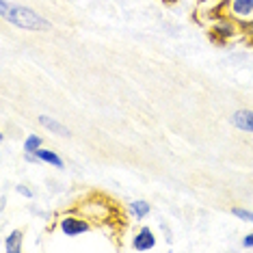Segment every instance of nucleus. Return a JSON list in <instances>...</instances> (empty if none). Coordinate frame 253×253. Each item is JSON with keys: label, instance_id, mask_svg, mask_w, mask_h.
<instances>
[{"label": "nucleus", "instance_id": "nucleus-1", "mask_svg": "<svg viewBox=\"0 0 253 253\" xmlns=\"http://www.w3.org/2000/svg\"><path fill=\"white\" fill-rule=\"evenodd\" d=\"M76 212L80 216H84L89 223L102 225V223H115V218L119 214V208L115 206L113 199H108L106 195H89L87 199H83L76 206Z\"/></svg>", "mask_w": 253, "mask_h": 253}, {"label": "nucleus", "instance_id": "nucleus-2", "mask_svg": "<svg viewBox=\"0 0 253 253\" xmlns=\"http://www.w3.org/2000/svg\"><path fill=\"white\" fill-rule=\"evenodd\" d=\"M4 20H9L11 24L22 28V31H33V33H43V31H50V28H52L50 20H45L43 15L37 13V11L22 7V4H13Z\"/></svg>", "mask_w": 253, "mask_h": 253}, {"label": "nucleus", "instance_id": "nucleus-3", "mask_svg": "<svg viewBox=\"0 0 253 253\" xmlns=\"http://www.w3.org/2000/svg\"><path fill=\"white\" fill-rule=\"evenodd\" d=\"M61 232L67 236H80V234H87L91 232V223L84 216H80L78 212L76 214H67L61 218Z\"/></svg>", "mask_w": 253, "mask_h": 253}, {"label": "nucleus", "instance_id": "nucleus-4", "mask_svg": "<svg viewBox=\"0 0 253 253\" xmlns=\"http://www.w3.org/2000/svg\"><path fill=\"white\" fill-rule=\"evenodd\" d=\"M154 245H156V236H154V232L149 227H141L139 234L132 240V247L136 251H149V249H154Z\"/></svg>", "mask_w": 253, "mask_h": 253}, {"label": "nucleus", "instance_id": "nucleus-5", "mask_svg": "<svg viewBox=\"0 0 253 253\" xmlns=\"http://www.w3.org/2000/svg\"><path fill=\"white\" fill-rule=\"evenodd\" d=\"M232 126L243 132H249L253 134V111H247V108H240L232 115Z\"/></svg>", "mask_w": 253, "mask_h": 253}, {"label": "nucleus", "instance_id": "nucleus-6", "mask_svg": "<svg viewBox=\"0 0 253 253\" xmlns=\"http://www.w3.org/2000/svg\"><path fill=\"white\" fill-rule=\"evenodd\" d=\"M229 11L236 20H247L253 13V0H232Z\"/></svg>", "mask_w": 253, "mask_h": 253}, {"label": "nucleus", "instance_id": "nucleus-7", "mask_svg": "<svg viewBox=\"0 0 253 253\" xmlns=\"http://www.w3.org/2000/svg\"><path fill=\"white\" fill-rule=\"evenodd\" d=\"M39 124H42L45 130L52 132V134H56V136H70L72 134L67 126H63L61 122H56L54 117H48V115H39Z\"/></svg>", "mask_w": 253, "mask_h": 253}, {"label": "nucleus", "instance_id": "nucleus-8", "mask_svg": "<svg viewBox=\"0 0 253 253\" xmlns=\"http://www.w3.org/2000/svg\"><path fill=\"white\" fill-rule=\"evenodd\" d=\"M33 154H35V156L42 160V163L52 165V167H56V169H63V158H61L56 152H52V149H43V147H39L37 152H33Z\"/></svg>", "mask_w": 253, "mask_h": 253}, {"label": "nucleus", "instance_id": "nucleus-9", "mask_svg": "<svg viewBox=\"0 0 253 253\" xmlns=\"http://www.w3.org/2000/svg\"><path fill=\"white\" fill-rule=\"evenodd\" d=\"M4 251L7 253H20L22 251V232L13 229L7 238H4Z\"/></svg>", "mask_w": 253, "mask_h": 253}, {"label": "nucleus", "instance_id": "nucleus-10", "mask_svg": "<svg viewBox=\"0 0 253 253\" xmlns=\"http://www.w3.org/2000/svg\"><path fill=\"white\" fill-rule=\"evenodd\" d=\"M130 210H132V214H134L136 218H145L149 214V204L147 201H143V199H136V201H132L130 204Z\"/></svg>", "mask_w": 253, "mask_h": 253}, {"label": "nucleus", "instance_id": "nucleus-11", "mask_svg": "<svg viewBox=\"0 0 253 253\" xmlns=\"http://www.w3.org/2000/svg\"><path fill=\"white\" fill-rule=\"evenodd\" d=\"M39 147H42V139H39L37 134H28L26 141H24V152L26 154H33V152H37Z\"/></svg>", "mask_w": 253, "mask_h": 253}, {"label": "nucleus", "instance_id": "nucleus-12", "mask_svg": "<svg viewBox=\"0 0 253 253\" xmlns=\"http://www.w3.org/2000/svg\"><path fill=\"white\" fill-rule=\"evenodd\" d=\"M232 214L245 223H253V212L247 210V208H238V206H236V208H232Z\"/></svg>", "mask_w": 253, "mask_h": 253}, {"label": "nucleus", "instance_id": "nucleus-13", "mask_svg": "<svg viewBox=\"0 0 253 253\" xmlns=\"http://www.w3.org/2000/svg\"><path fill=\"white\" fill-rule=\"evenodd\" d=\"M238 26H240V31L247 35L249 43H253V20H238Z\"/></svg>", "mask_w": 253, "mask_h": 253}, {"label": "nucleus", "instance_id": "nucleus-14", "mask_svg": "<svg viewBox=\"0 0 253 253\" xmlns=\"http://www.w3.org/2000/svg\"><path fill=\"white\" fill-rule=\"evenodd\" d=\"M15 188H18V193H20V195H24V197L33 199V191H31V188H26L24 184H18V186H15Z\"/></svg>", "mask_w": 253, "mask_h": 253}, {"label": "nucleus", "instance_id": "nucleus-15", "mask_svg": "<svg viewBox=\"0 0 253 253\" xmlns=\"http://www.w3.org/2000/svg\"><path fill=\"white\" fill-rule=\"evenodd\" d=\"M9 2L7 0H0V13H2V18H7V13H9Z\"/></svg>", "mask_w": 253, "mask_h": 253}, {"label": "nucleus", "instance_id": "nucleus-16", "mask_svg": "<svg viewBox=\"0 0 253 253\" xmlns=\"http://www.w3.org/2000/svg\"><path fill=\"white\" fill-rule=\"evenodd\" d=\"M243 245L247 247V249H251V247H253V232H251V234H247V236H245V240H243Z\"/></svg>", "mask_w": 253, "mask_h": 253}, {"label": "nucleus", "instance_id": "nucleus-17", "mask_svg": "<svg viewBox=\"0 0 253 253\" xmlns=\"http://www.w3.org/2000/svg\"><path fill=\"white\" fill-rule=\"evenodd\" d=\"M165 2H175V0H165Z\"/></svg>", "mask_w": 253, "mask_h": 253}]
</instances>
